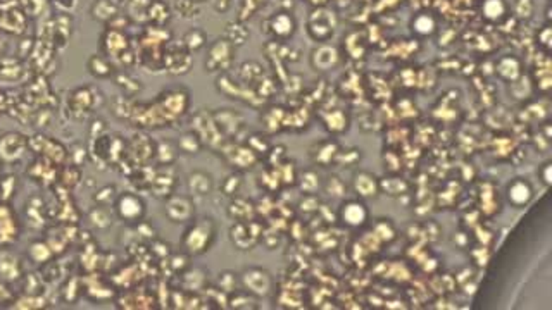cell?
<instances>
[{"instance_id":"obj_1","label":"cell","mask_w":552,"mask_h":310,"mask_svg":"<svg viewBox=\"0 0 552 310\" xmlns=\"http://www.w3.org/2000/svg\"><path fill=\"white\" fill-rule=\"evenodd\" d=\"M216 233H218V226H216L214 219H192L190 226L186 227L184 237H181V250L186 255H204L214 244Z\"/></svg>"},{"instance_id":"obj_2","label":"cell","mask_w":552,"mask_h":310,"mask_svg":"<svg viewBox=\"0 0 552 310\" xmlns=\"http://www.w3.org/2000/svg\"><path fill=\"white\" fill-rule=\"evenodd\" d=\"M338 21L335 13L324 9V7H316V9L309 14L308 22H305V29H308V35L311 36L315 42L326 43L328 40L333 36Z\"/></svg>"},{"instance_id":"obj_3","label":"cell","mask_w":552,"mask_h":310,"mask_svg":"<svg viewBox=\"0 0 552 310\" xmlns=\"http://www.w3.org/2000/svg\"><path fill=\"white\" fill-rule=\"evenodd\" d=\"M235 50H237V47L230 43L225 36L214 40L209 45L206 61H204L207 73H226V71H230L235 62Z\"/></svg>"},{"instance_id":"obj_4","label":"cell","mask_w":552,"mask_h":310,"mask_svg":"<svg viewBox=\"0 0 552 310\" xmlns=\"http://www.w3.org/2000/svg\"><path fill=\"white\" fill-rule=\"evenodd\" d=\"M114 214L126 224H140L144 223L147 204L137 193L125 192L114 199Z\"/></svg>"},{"instance_id":"obj_5","label":"cell","mask_w":552,"mask_h":310,"mask_svg":"<svg viewBox=\"0 0 552 310\" xmlns=\"http://www.w3.org/2000/svg\"><path fill=\"white\" fill-rule=\"evenodd\" d=\"M240 286L247 291V293H251L252 297L263 298L271 295L275 281L273 276H271V272L268 271V269L254 266L247 267L240 274Z\"/></svg>"},{"instance_id":"obj_6","label":"cell","mask_w":552,"mask_h":310,"mask_svg":"<svg viewBox=\"0 0 552 310\" xmlns=\"http://www.w3.org/2000/svg\"><path fill=\"white\" fill-rule=\"evenodd\" d=\"M264 33L273 36L278 42H287L292 38L297 31V20L289 10H280V13L271 14L268 20L263 22Z\"/></svg>"},{"instance_id":"obj_7","label":"cell","mask_w":552,"mask_h":310,"mask_svg":"<svg viewBox=\"0 0 552 310\" xmlns=\"http://www.w3.org/2000/svg\"><path fill=\"white\" fill-rule=\"evenodd\" d=\"M164 216L174 224H186L195 219V202L190 195H170L164 202Z\"/></svg>"},{"instance_id":"obj_8","label":"cell","mask_w":552,"mask_h":310,"mask_svg":"<svg viewBox=\"0 0 552 310\" xmlns=\"http://www.w3.org/2000/svg\"><path fill=\"white\" fill-rule=\"evenodd\" d=\"M261 237H263V230L254 219L235 221L230 230L231 244L237 246L238 250H252L254 246L259 244Z\"/></svg>"},{"instance_id":"obj_9","label":"cell","mask_w":552,"mask_h":310,"mask_svg":"<svg viewBox=\"0 0 552 310\" xmlns=\"http://www.w3.org/2000/svg\"><path fill=\"white\" fill-rule=\"evenodd\" d=\"M163 67L171 74H185L192 67V52L186 50L184 43L167 45L163 55Z\"/></svg>"},{"instance_id":"obj_10","label":"cell","mask_w":552,"mask_h":310,"mask_svg":"<svg viewBox=\"0 0 552 310\" xmlns=\"http://www.w3.org/2000/svg\"><path fill=\"white\" fill-rule=\"evenodd\" d=\"M338 219L347 227H361L368 221V209L361 200H349L342 204L338 211Z\"/></svg>"},{"instance_id":"obj_11","label":"cell","mask_w":552,"mask_h":310,"mask_svg":"<svg viewBox=\"0 0 552 310\" xmlns=\"http://www.w3.org/2000/svg\"><path fill=\"white\" fill-rule=\"evenodd\" d=\"M186 188L192 199L195 197H207L214 190V179L206 171H193L186 178Z\"/></svg>"},{"instance_id":"obj_12","label":"cell","mask_w":552,"mask_h":310,"mask_svg":"<svg viewBox=\"0 0 552 310\" xmlns=\"http://www.w3.org/2000/svg\"><path fill=\"white\" fill-rule=\"evenodd\" d=\"M338 50L328 43H322L316 47L311 54V66L316 71H330L338 64Z\"/></svg>"},{"instance_id":"obj_13","label":"cell","mask_w":552,"mask_h":310,"mask_svg":"<svg viewBox=\"0 0 552 310\" xmlns=\"http://www.w3.org/2000/svg\"><path fill=\"white\" fill-rule=\"evenodd\" d=\"M506 195L514 207H525L533 199V188L527 179L516 178L507 185Z\"/></svg>"},{"instance_id":"obj_14","label":"cell","mask_w":552,"mask_h":310,"mask_svg":"<svg viewBox=\"0 0 552 310\" xmlns=\"http://www.w3.org/2000/svg\"><path fill=\"white\" fill-rule=\"evenodd\" d=\"M352 188L361 199H373V197L378 195L380 192V181L373 176L371 173H366V171H361L354 176L352 181Z\"/></svg>"},{"instance_id":"obj_15","label":"cell","mask_w":552,"mask_h":310,"mask_svg":"<svg viewBox=\"0 0 552 310\" xmlns=\"http://www.w3.org/2000/svg\"><path fill=\"white\" fill-rule=\"evenodd\" d=\"M90 13L93 20L99 22H106V24H111V22L121 16V14H119V7L116 6L113 0H95Z\"/></svg>"},{"instance_id":"obj_16","label":"cell","mask_w":552,"mask_h":310,"mask_svg":"<svg viewBox=\"0 0 552 310\" xmlns=\"http://www.w3.org/2000/svg\"><path fill=\"white\" fill-rule=\"evenodd\" d=\"M88 71L95 78H113L116 73V67L109 57L106 55H92L87 62Z\"/></svg>"},{"instance_id":"obj_17","label":"cell","mask_w":552,"mask_h":310,"mask_svg":"<svg viewBox=\"0 0 552 310\" xmlns=\"http://www.w3.org/2000/svg\"><path fill=\"white\" fill-rule=\"evenodd\" d=\"M225 36L226 40H228L230 43H233L235 47H240V45H244L245 42L249 40V36H251V31H249V28L245 26L244 21H231L226 24L225 28Z\"/></svg>"},{"instance_id":"obj_18","label":"cell","mask_w":552,"mask_h":310,"mask_svg":"<svg viewBox=\"0 0 552 310\" xmlns=\"http://www.w3.org/2000/svg\"><path fill=\"white\" fill-rule=\"evenodd\" d=\"M147 17L151 20L152 24L164 28V24L171 20L170 6L163 2V0H154V2L147 6Z\"/></svg>"},{"instance_id":"obj_19","label":"cell","mask_w":552,"mask_h":310,"mask_svg":"<svg viewBox=\"0 0 552 310\" xmlns=\"http://www.w3.org/2000/svg\"><path fill=\"white\" fill-rule=\"evenodd\" d=\"M228 216L233 221H249L254 218V205L249 200L235 197L228 207Z\"/></svg>"},{"instance_id":"obj_20","label":"cell","mask_w":552,"mask_h":310,"mask_svg":"<svg viewBox=\"0 0 552 310\" xmlns=\"http://www.w3.org/2000/svg\"><path fill=\"white\" fill-rule=\"evenodd\" d=\"M497 74L504 81H511L521 76V62L516 57H502L497 64Z\"/></svg>"},{"instance_id":"obj_21","label":"cell","mask_w":552,"mask_h":310,"mask_svg":"<svg viewBox=\"0 0 552 310\" xmlns=\"http://www.w3.org/2000/svg\"><path fill=\"white\" fill-rule=\"evenodd\" d=\"M178 147L177 143H173V141H159L158 145H156V152H154V157L158 159V162L161 164V166H173L174 160H177L178 157Z\"/></svg>"},{"instance_id":"obj_22","label":"cell","mask_w":552,"mask_h":310,"mask_svg":"<svg viewBox=\"0 0 552 310\" xmlns=\"http://www.w3.org/2000/svg\"><path fill=\"white\" fill-rule=\"evenodd\" d=\"M177 147L181 154L195 155L202 150V140H200V136L195 132H188L181 134L180 140L177 141Z\"/></svg>"},{"instance_id":"obj_23","label":"cell","mask_w":552,"mask_h":310,"mask_svg":"<svg viewBox=\"0 0 552 310\" xmlns=\"http://www.w3.org/2000/svg\"><path fill=\"white\" fill-rule=\"evenodd\" d=\"M181 43H184L186 50H190V52L202 50V48L207 45L206 31L200 28L188 29V31H186L184 35V38H181Z\"/></svg>"},{"instance_id":"obj_24","label":"cell","mask_w":552,"mask_h":310,"mask_svg":"<svg viewBox=\"0 0 552 310\" xmlns=\"http://www.w3.org/2000/svg\"><path fill=\"white\" fill-rule=\"evenodd\" d=\"M506 10L504 0H485L482 3V13L488 21H501L506 16Z\"/></svg>"},{"instance_id":"obj_25","label":"cell","mask_w":552,"mask_h":310,"mask_svg":"<svg viewBox=\"0 0 552 310\" xmlns=\"http://www.w3.org/2000/svg\"><path fill=\"white\" fill-rule=\"evenodd\" d=\"M411 28L413 31L416 33V35L420 36H430L432 33L437 29V22L432 16H428V14H420V16H416L411 22Z\"/></svg>"},{"instance_id":"obj_26","label":"cell","mask_w":552,"mask_h":310,"mask_svg":"<svg viewBox=\"0 0 552 310\" xmlns=\"http://www.w3.org/2000/svg\"><path fill=\"white\" fill-rule=\"evenodd\" d=\"M268 3V0H240V7H238V21H247L252 16H256L261 9Z\"/></svg>"},{"instance_id":"obj_27","label":"cell","mask_w":552,"mask_h":310,"mask_svg":"<svg viewBox=\"0 0 552 310\" xmlns=\"http://www.w3.org/2000/svg\"><path fill=\"white\" fill-rule=\"evenodd\" d=\"M242 185H244V179H242L240 174L238 173L230 174V176L223 179V185H221L223 195L230 197V199H235V197H238V193H240Z\"/></svg>"},{"instance_id":"obj_28","label":"cell","mask_w":552,"mask_h":310,"mask_svg":"<svg viewBox=\"0 0 552 310\" xmlns=\"http://www.w3.org/2000/svg\"><path fill=\"white\" fill-rule=\"evenodd\" d=\"M218 286L219 290L226 291V293H237L238 286H240V276L231 271L221 272L218 278Z\"/></svg>"},{"instance_id":"obj_29","label":"cell","mask_w":552,"mask_h":310,"mask_svg":"<svg viewBox=\"0 0 552 310\" xmlns=\"http://www.w3.org/2000/svg\"><path fill=\"white\" fill-rule=\"evenodd\" d=\"M174 9L181 17H195L200 14V3H197L195 0H177Z\"/></svg>"},{"instance_id":"obj_30","label":"cell","mask_w":552,"mask_h":310,"mask_svg":"<svg viewBox=\"0 0 552 310\" xmlns=\"http://www.w3.org/2000/svg\"><path fill=\"white\" fill-rule=\"evenodd\" d=\"M533 13V0H518L516 14L521 17H530Z\"/></svg>"},{"instance_id":"obj_31","label":"cell","mask_w":552,"mask_h":310,"mask_svg":"<svg viewBox=\"0 0 552 310\" xmlns=\"http://www.w3.org/2000/svg\"><path fill=\"white\" fill-rule=\"evenodd\" d=\"M231 6H233V0H212V9L219 14L228 13Z\"/></svg>"},{"instance_id":"obj_32","label":"cell","mask_w":552,"mask_h":310,"mask_svg":"<svg viewBox=\"0 0 552 310\" xmlns=\"http://www.w3.org/2000/svg\"><path fill=\"white\" fill-rule=\"evenodd\" d=\"M551 169H552V164L551 162H546L542 166V169L539 171V174L542 176V183L546 186L551 185Z\"/></svg>"},{"instance_id":"obj_33","label":"cell","mask_w":552,"mask_h":310,"mask_svg":"<svg viewBox=\"0 0 552 310\" xmlns=\"http://www.w3.org/2000/svg\"><path fill=\"white\" fill-rule=\"evenodd\" d=\"M197 3H202V2H206V0H195Z\"/></svg>"}]
</instances>
